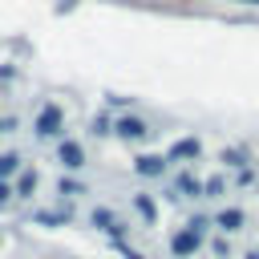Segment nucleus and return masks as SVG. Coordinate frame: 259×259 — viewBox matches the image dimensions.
I'll return each mask as SVG.
<instances>
[{"instance_id":"obj_1","label":"nucleus","mask_w":259,"mask_h":259,"mask_svg":"<svg viewBox=\"0 0 259 259\" xmlns=\"http://www.w3.org/2000/svg\"><path fill=\"white\" fill-rule=\"evenodd\" d=\"M57 130H61V109H53V105L40 109V117H36V134L49 138V134H57Z\"/></svg>"},{"instance_id":"obj_2","label":"nucleus","mask_w":259,"mask_h":259,"mask_svg":"<svg viewBox=\"0 0 259 259\" xmlns=\"http://www.w3.org/2000/svg\"><path fill=\"white\" fill-rule=\"evenodd\" d=\"M170 247H174V255H190V251L198 247V231L190 227V231H182V235H174V243H170Z\"/></svg>"},{"instance_id":"obj_3","label":"nucleus","mask_w":259,"mask_h":259,"mask_svg":"<svg viewBox=\"0 0 259 259\" xmlns=\"http://www.w3.org/2000/svg\"><path fill=\"white\" fill-rule=\"evenodd\" d=\"M117 134H121V138H146V121H138V117H121V121H117Z\"/></svg>"},{"instance_id":"obj_4","label":"nucleus","mask_w":259,"mask_h":259,"mask_svg":"<svg viewBox=\"0 0 259 259\" xmlns=\"http://www.w3.org/2000/svg\"><path fill=\"white\" fill-rule=\"evenodd\" d=\"M61 162H65V166H81V162H85V158H81V146L65 142V146H61Z\"/></svg>"},{"instance_id":"obj_5","label":"nucleus","mask_w":259,"mask_h":259,"mask_svg":"<svg viewBox=\"0 0 259 259\" xmlns=\"http://www.w3.org/2000/svg\"><path fill=\"white\" fill-rule=\"evenodd\" d=\"M162 158H138V174H162Z\"/></svg>"},{"instance_id":"obj_6","label":"nucleus","mask_w":259,"mask_h":259,"mask_svg":"<svg viewBox=\"0 0 259 259\" xmlns=\"http://www.w3.org/2000/svg\"><path fill=\"white\" fill-rule=\"evenodd\" d=\"M194 154H198V142H178L170 150V158H194Z\"/></svg>"},{"instance_id":"obj_7","label":"nucleus","mask_w":259,"mask_h":259,"mask_svg":"<svg viewBox=\"0 0 259 259\" xmlns=\"http://www.w3.org/2000/svg\"><path fill=\"white\" fill-rule=\"evenodd\" d=\"M239 223H243V214H239V210H223V214H219V227H227V231H235Z\"/></svg>"},{"instance_id":"obj_8","label":"nucleus","mask_w":259,"mask_h":259,"mask_svg":"<svg viewBox=\"0 0 259 259\" xmlns=\"http://www.w3.org/2000/svg\"><path fill=\"white\" fill-rule=\"evenodd\" d=\"M16 166H20V158H16V154H4V158H0V178H4V174H12Z\"/></svg>"},{"instance_id":"obj_9","label":"nucleus","mask_w":259,"mask_h":259,"mask_svg":"<svg viewBox=\"0 0 259 259\" xmlns=\"http://www.w3.org/2000/svg\"><path fill=\"white\" fill-rule=\"evenodd\" d=\"M223 162H231V166H243V154H239V150H223Z\"/></svg>"},{"instance_id":"obj_10","label":"nucleus","mask_w":259,"mask_h":259,"mask_svg":"<svg viewBox=\"0 0 259 259\" xmlns=\"http://www.w3.org/2000/svg\"><path fill=\"white\" fill-rule=\"evenodd\" d=\"M32 186H36V174H24L20 178V194H32Z\"/></svg>"},{"instance_id":"obj_11","label":"nucleus","mask_w":259,"mask_h":259,"mask_svg":"<svg viewBox=\"0 0 259 259\" xmlns=\"http://www.w3.org/2000/svg\"><path fill=\"white\" fill-rule=\"evenodd\" d=\"M4 198H8V190H4V182H0V202H4Z\"/></svg>"},{"instance_id":"obj_12","label":"nucleus","mask_w":259,"mask_h":259,"mask_svg":"<svg viewBox=\"0 0 259 259\" xmlns=\"http://www.w3.org/2000/svg\"><path fill=\"white\" fill-rule=\"evenodd\" d=\"M239 4H259V0H239Z\"/></svg>"}]
</instances>
